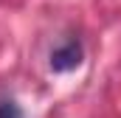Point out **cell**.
Returning a JSON list of instances; mask_svg holds the SVG:
<instances>
[{"label": "cell", "instance_id": "obj_1", "mask_svg": "<svg viewBox=\"0 0 121 118\" xmlns=\"http://www.w3.org/2000/svg\"><path fill=\"white\" fill-rule=\"evenodd\" d=\"M82 56H85V51H82L79 39H68V42L59 45L56 51H51V70H56V73L76 70V67L82 65Z\"/></svg>", "mask_w": 121, "mask_h": 118}, {"label": "cell", "instance_id": "obj_2", "mask_svg": "<svg viewBox=\"0 0 121 118\" xmlns=\"http://www.w3.org/2000/svg\"><path fill=\"white\" fill-rule=\"evenodd\" d=\"M0 118H26V115H23L20 104L9 98V101H0Z\"/></svg>", "mask_w": 121, "mask_h": 118}]
</instances>
